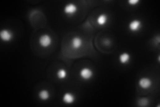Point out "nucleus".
<instances>
[{
    "label": "nucleus",
    "instance_id": "f257e3e1",
    "mask_svg": "<svg viewBox=\"0 0 160 107\" xmlns=\"http://www.w3.org/2000/svg\"><path fill=\"white\" fill-rule=\"evenodd\" d=\"M39 44L42 48H48L52 44V38L48 34H43L39 38Z\"/></svg>",
    "mask_w": 160,
    "mask_h": 107
},
{
    "label": "nucleus",
    "instance_id": "f03ea898",
    "mask_svg": "<svg viewBox=\"0 0 160 107\" xmlns=\"http://www.w3.org/2000/svg\"><path fill=\"white\" fill-rule=\"evenodd\" d=\"M77 10H78V7L73 3H69L63 7L64 14L69 16H72L76 14Z\"/></svg>",
    "mask_w": 160,
    "mask_h": 107
},
{
    "label": "nucleus",
    "instance_id": "7ed1b4c3",
    "mask_svg": "<svg viewBox=\"0 0 160 107\" xmlns=\"http://www.w3.org/2000/svg\"><path fill=\"white\" fill-rule=\"evenodd\" d=\"M14 32L9 29H3L0 32V38L3 42H8L14 38Z\"/></svg>",
    "mask_w": 160,
    "mask_h": 107
},
{
    "label": "nucleus",
    "instance_id": "20e7f679",
    "mask_svg": "<svg viewBox=\"0 0 160 107\" xmlns=\"http://www.w3.org/2000/svg\"><path fill=\"white\" fill-rule=\"evenodd\" d=\"M142 28L141 21L137 19L132 20L128 24V28L132 32H137L140 31Z\"/></svg>",
    "mask_w": 160,
    "mask_h": 107
},
{
    "label": "nucleus",
    "instance_id": "39448f33",
    "mask_svg": "<svg viewBox=\"0 0 160 107\" xmlns=\"http://www.w3.org/2000/svg\"><path fill=\"white\" fill-rule=\"evenodd\" d=\"M80 76L84 80H89L93 76V72L89 68H81L80 71Z\"/></svg>",
    "mask_w": 160,
    "mask_h": 107
},
{
    "label": "nucleus",
    "instance_id": "423d86ee",
    "mask_svg": "<svg viewBox=\"0 0 160 107\" xmlns=\"http://www.w3.org/2000/svg\"><path fill=\"white\" fill-rule=\"evenodd\" d=\"M138 84L142 89H148L152 86V80L148 77H142L138 81Z\"/></svg>",
    "mask_w": 160,
    "mask_h": 107
},
{
    "label": "nucleus",
    "instance_id": "0eeeda50",
    "mask_svg": "<svg viewBox=\"0 0 160 107\" xmlns=\"http://www.w3.org/2000/svg\"><path fill=\"white\" fill-rule=\"evenodd\" d=\"M62 100L65 104L71 105L76 101V96L71 92H66L63 95Z\"/></svg>",
    "mask_w": 160,
    "mask_h": 107
},
{
    "label": "nucleus",
    "instance_id": "6e6552de",
    "mask_svg": "<svg viewBox=\"0 0 160 107\" xmlns=\"http://www.w3.org/2000/svg\"><path fill=\"white\" fill-rule=\"evenodd\" d=\"M83 45V40L79 36H76L71 40L72 48L75 50H78Z\"/></svg>",
    "mask_w": 160,
    "mask_h": 107
},
{
    "label": "nucleus",
    "instance_id": "1a4fd4ad",
    "mask_svg": "<svg viewBox=\"0 0 160 107\" xmlns=\"http://www.w3.org/2000/svg\"><path fill=\"white\" fill-rule=\"evenodd\" d=\"M130 60H131V56L128 52H123L119 56V62L122 64H123V65H125V64H129Z\"/></svg>",
    "mask_w": 160,
    "mask_h": 107
},
{
    "label": "nucleus",
    "instance_id": "9d476101",
    "mask_svg": "<svg viewBox=\"0 0 160 107\" xmlns=\"http://www.w3.org/2000/svg\"><path fill=\"white\" fill-rule=\"evenodd\" d=\"M108 20V16L106 14H102L100 15H99L97 18V23L99 25H104L106 24Z\"/></svg>",
    "mask_w": 160,
    "mask_h": 107
},
{
    "label": "nucleus",
    "instance_id": "9b49d317",
    "mask_svg": "<svg viewBox=\"0 0 160 107\" xmlns=\"http://www.w3.org/2000/svg\"><path fill=\"white\" fill-rule=\"evenodd\" d=\"M38 96L41 100H48L50 97V93L47 90L44 89L39 92Z\"/></svg>",
    "mask_w": 160,
    "mask_h": 107
},
{
    "label": "nucleus",
    "instance_id": "f8f14e48",
    "mask_svg": "<svg viewBox=\"0 0 160 107\" xmlns=\"http://www.w3.org/2000/svg\"><path fill=\"white\" fill-rule=\"evenodd\" d=\"M57 75L58 78L59 80H63L67 77V71L64 69V68H60L57 72Z\"/></svg>",
    "mask_w": 160,
    "mask_h": 107
},
{
    "label": "nucleus",
    "instance_id": "ddd939ff",
    "mask_svg": "<svg viewBox=\"0 0 160 107\" xmlns=\"http://www.w3.org/2000/svg\"><path fill=\"white\" fill-rule=\"evenodd\" d=\"M149 100L147 98H141L139 99L137 102V105L141 106H144L148 105Z\"/></svg>",
    "mask_w": 160,
    "mask_h": 107
},
{
    "label": "nucleus",
    "instance_id": "4468645a",
    "mask_svg": "<svg viewBox=\"0 0 160 107\" xmlns=\"http://www.w3.org/2000/svg\"><path fill=\"white\" fill-rule=\"evenodd\" d=\"M140 2V0H129V1L128 2V3L129 4V5L132 6H136L137 4H138Z\"/></svg>",
    "mask_w": 160,
    "mask_h": 107
},
{
    "label": "nucleus",
    "instance_id": "2eb2a0df",
    "mask_svg": "<svg viewBox=\"0 0 160 107\" xmlns=\"http://www.w3.org/2000/svg\"><path fill=\"white\" fill-rule=\"evenodd\" d=\"M104 43H105V44H106V45H110L111 42H110L109 40H106L104 41Z\"/></svg>",
    "mask_w": 160,
    "mask_h": 107
}]
</instances>
